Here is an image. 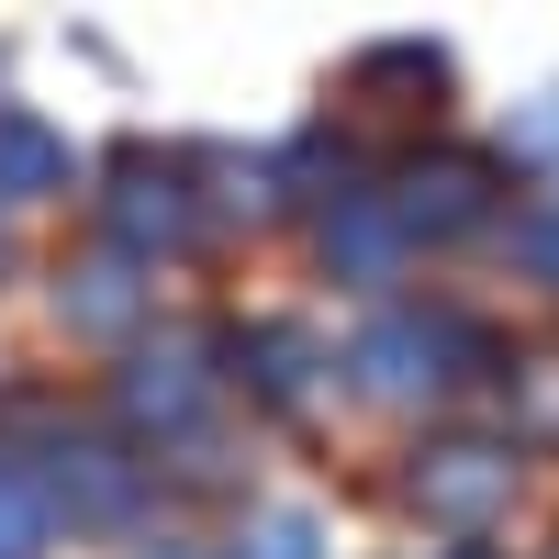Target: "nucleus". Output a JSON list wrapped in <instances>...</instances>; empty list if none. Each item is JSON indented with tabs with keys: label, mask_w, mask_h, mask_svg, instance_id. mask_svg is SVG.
I'll list each match as a JSON object with an SVG mask.
<instances>
[{
	"label": "nucleus",
	"mask_w": 559,
	"mask_h": 559,
	"mask_svg": "<svg viewBox=\"0 0 559 559\" xmlns=\"http://www.w3.org/2000/svg\"><path fill=\"white\" fill-rule=\"evenodd\" d=\"M347 369H358V392L369 403H448V392H471V381H492V336L471 313H381L369 336L347 347Z\"/></svg>",
	"instance_id": "nucleus-1"
},
{
	"label": "nucleus",
	"mask_w": 559,
	"mask_h": 559,
	"mask_svg": "<svg viewBox=\"0 0 559 559\" xmlns=\"http://www.w3.org/2000/svg\"><path fill=\"white\" fill-rule=\"evenodd\" d=\"M515 492H526V448L515 437H426L414 471H403V503L426 526H448V537H492L515 515Z\"/></svg>",
	"instance_id": "nucleus-2"
},
{
	"label": "nucleus",
	"mask_w": 559,
	"mask_h": 559,
	"mask_svg": "<svg viewBox=\"0 0 559 559\" xmlns=\"http://www.w3.org/2000/svg\"><path fill=\"white\" fill-rule=\"evenodd\" d=\"M191 157H157V146H123L112 157V191H102V247L123 258H179V247H202V191H191Z\"/></svg>",
	"instance_id": "nucleus-3"
},
{
	"label": "nucleus",
	"mask_w": 559,
	"mask_h": 559,
	"mask_svg": "<svg viewBox=\"0 0 559 559\" xmlns=\"http://www.w3.org/2000/svg\"><path fill=\"white\" fill-rule=\"evenodd\" d=\"M112 414H123V437H146V448L202 437V414H213V336H134L123 381H112Z\"/></svg>",
	"instance_id": "nucleus-4"
},
{
	"label": "nucleus",
	"mask_w": 559,
	"mask_h": 559,
	"mask_svg": "<svg viewBox=\"0 0 559 559\" xmlns=\"http://www.w3.org/2000/svg\"><path fill=\"white\" fill-rule=\"evenodd\" d=\"M381 213L403 224V247H414V236H426V247L471 236V224H492V157H471V146H426V157H403L392 191H381Z\"/></svg>",
	"instance_id": "nucleus-5"
},
{
	"label": "nucleus",
	"mask_w": 559,
	"mask_h": 559,
	"mask_svg": "<svg viewBox=\"0 0 559 559\" xmlns=\"http://www.w3.org/2000/svg\"><path fill=\"white\" fill-rule=\"evenodd\" d=\"M146 313H157L146 258L90 247V258H68V269H57V324H68V336H90V347H134V336H146Z\"/></svg>",
	"instance_id": "nucleus-6"
},
{
	"label": "nucleus",
	"mask_w": 559,
	"mask_h": 559,
	"mask_svg": "<svg viewBox=\"0 0 559 559\" xmlns=\"http://www.w3.org/2000/svg\"><path fill=\"white\" fill-rule=\"evenodd\" d=\"M34 471H45V492H57L68 526H123L134 503H146V471H157V459H123V448H102V437H68V448H45Z\"/></svg>",
	"instance_id": "nucleus-7"
},
{
	"label": "nucleus",
	"mask_w": 559,
	"mask_h": 559,
	"mask_svg": "<svg viewBox=\"0 0 559 559\" xmlns=\"http://www.w3.org/2000/svg\"><path fill=\"white\" fill-rule=\"evenodd\" d=\"M236 369H247V392H258V403L302 414V403H313V369H324V347L302 336V324H247V336H236Z\"/></svg>",
	"instance_id": "nucleus-8"
},
{
	"label": "nucleus",
	"mask_w": 559,
	"mask_h": 559,
	"mask_svg": "<svg viewBox=\"0 0 559 559\" xmlns=\"http://www.w3.org/2000/svg\"><path fill=\"white\" fill-rule=\"evenodd\" d=\"M68 179H79V157H68V134L0 102V202H57Z\"/></svg>",
	"instance_id": "nucleus-9"
},
{
	"label": "nucleus",
	"mask_w": 559,
	"mask_h": 559,
	"mask_svg": "<svg viewBox=\"0 0 559 559\" xmlns=\"http://www.w3.org/2000/svg\"><path fill=\"white\" fill-rule=\"evenodd\" d=\"M324 269H347V292H392V269H403V224L381 213V191L347 202V213H324Z\"/></svg>",
	"instance_id": "nucleus-10"
},
{
	"label": "nucleus",
	"mask_w": 559,
	"mask_h": 559,
	"mask_svg": "<svg viewBox=\"0 0 559 559\" xmlns=\"http://www.w3.org/2000/svg\"><path fill=\"white\" fill-rule=\"evenodd\" d=\"M57 492H45V471L34 459H0V559H45L57 548Z\"/></svg>",
	"instance_id": "nucleus-11"
},
{
	"label": "nucleus",
	"mask_w": 559,
	"mask_h": 559,
	"mask_svg": "<svg viewBox=\"0 0 559 559\" xmlns=\"http://www.w3.org/2000/svg\"><path fill=\"white\" fill-rule=\"evenodd\" d=\"M224 559H324V526L302 515V503H269V515L236 526V548H224Z\"/></svg>",
	"instance_id": "nucleus-12"
},
{
	"label": "nucleus",
	"mask_w": 559,
	"mask_h": 559,
	"mask_svg": "<svg viewBox=\"0 0 559 559\" xmlns=\"http://www.w3.org/2000/svg\"><path fill=\"white\" fill-rule=\"evenodd\" d=\"M503 258H515L537 292H559V191H548V202H515V224H503Z\"/></svg>",
	"instance_id": "nucleus-13"
},
{
	"label": "nucleus",
	"mask_w": 559,
	"mask_h": 559,
	"mask_svg": "<svg viewBox=\"0 0 559 559\" xmlns=\"http://www.w3.org/2000/svg\"><path fill=\"white\" fill-rule=\"evenodd\" d=\"M347 90H448V57L437 45H369L347 68Z\"/></svg>",
	"instance_id": "nucleus-14"
},
{
	"label": "nucleus",
	"mask_w": 559,
	"mask_h": 559,
	"mask_svg": "<svg viewBox=\"0 0 559 559\" xmlns=\"http://www.w3.org/2000/svg\"><path fill=\"white\" fill-rule=\"evenodd\" d=\"M515 381H526V414H515V448H548V437H559V358L515 369Z\"/></svg>",
	"instance_id": "nucleus-15"
},
{
	"label": "nucleus",
	"mask_w": 559,
	"mask_h": 559,
	"mask_svg": "<svg viewBox=\"0 0 559 559\" xmlns=\"http://www.w3.org/2000/svg\"><path fill=\"white\" fill-rule=\"evenodd\" d=\"M146 559H213V548H146Z\"/></svg>",
	"instance_id": "nucleus-16"
},
{
	"label": "nucleus",
	"mask_w": 559,
	"mask_h": 559,
	"mask_svg": "<svg viewBox=\"0 0 559 559\" xmlns=\"http://www.w3.org/2000/svg\"><path fill=\"white\" fill-rule=\"evenodd\" d=\"M448 559H492V548H448Z\"/></svg>",
	"instance_id": "nucleus-17"
},
{
	"label": "nucleus",
	"mask_w": 559,
	"mask_h": 559,
	"mask_svg": "<svg viewBox=\"0 0 559 559\" xmlns=\"http://www.w3.org/2000/svg\"><path fill=\"white\" fill-rule=\"evenodd\" d=\"M0 258H12V247H0Z\"/></svg>",
	"instance_id": "nucleus-18"
},
{
	"label": "nucleus",
	"mask_w": 559,
	"mask_h": 559,
	"mask_svg": "<svg viewBox=\"0 0 559 559\" xmlns=\"http://www.w3.org/2000/svg\"><path fill=\"white\" fill-rule=\"evenodd\" d=\"M548 559H559V548H548Z\"/></svg>",
	"instance_id": "nucleus-19"
}]
</instances>
